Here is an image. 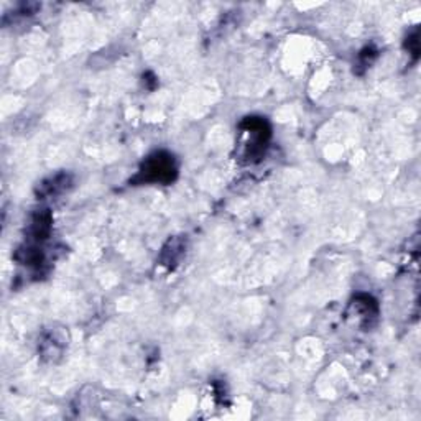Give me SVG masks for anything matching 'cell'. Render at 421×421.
<instances>
[{"label": "cell", "instance_id": "obj_6", "mask_svg": "<svg viewBox=\"0 0 421 421\" xmlns=\"http://www.w3.org/2000/svg\"><path fill=\"white\" fill-rule=\"evenodd\" d=\"M408 41H406V46L410 48V53L415 56V58H418V51H420V41H418V31H415L413 35L408 36L406 38Z\"/></svg>", "mask_w": 421, "mask_h": 421}, {"label": "cell", "instance_id": "obj_1", "mask_svg": "<svg viewBox=\"0 0 421 421\" xmlns=\"http://www.w3.org/2000/svg\"><path fill=\"white\" fill-rule=\"evenodd\" d=\"M176 176L178 166L175 157L168 152H155L142 163L138 175L134 178V183L170 185L176 180Z\"/></svg>", "mask_w": 421, "mask_h": 421}, {"label": "cell", "instance_id": "obj_3", "mask_svg": "<svg viewBox=\"0 0 421 421\" xmlns=\"http://www.w3.org/2000/svg\"><path fill=\"white\" fill-rule=\"evenodd\" d=\"M66 345V333L63 329H51L48 333H45L40 341V354L45 360L56 362L63 355Z\"/></svg>", "mask_w": 421, "mask_h": 421}, {"label": "cell", "instance_id": "obj_4", "mask_svg": "<svg viewBox=\"0 0 421 421\" xmlns=\"http://www.w3.org/2000/svg\"><path fill=\"white\" fill-rule=\"evenodd\" d=\"M71 181H73L71 175H68V173H59V175L50 178V180H46L40 185V194L41 196H56V194L63 193V191H66L69 188Z\"/></svg>", "mask_w": 421, "mask_h": 421}, {"label": "cell", "instance_id": "obj_2", "mask_svg": "<svg viewBox=\"0 0 421 421\" xmlns=\"http://www.w3.org/2000/svg\"><path fill=\"white\" fill-rule=\"evenodd\" d=\"M242 135H244V152L242 155L247 162H257L264 157L266 143L270 140V125L262 117H245L241 124Z\"/></svg>", "mask_w": 421, "mask_h": 421}, {"label": "cell", "instance_id": "obj_5", "mask_svg": "<svg viewBox=\"0 0 421 421\" xmlns=\"http://www.w3.org/2000/svg\"><path fill=\"white\" fill-rule=\"evenodd\" d=\"M183 250H185V244L181 238H173V241L168 242V244L163 247V252H162L163 265L166 266L178 265L181 255H183Z\"/></svg>", "mask_w": 421, "mask_h": 421}]
</instances>
